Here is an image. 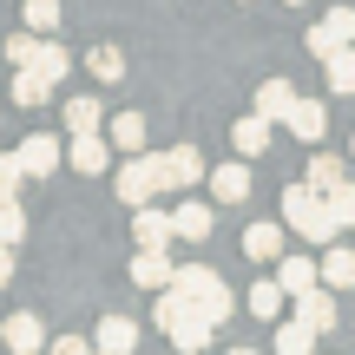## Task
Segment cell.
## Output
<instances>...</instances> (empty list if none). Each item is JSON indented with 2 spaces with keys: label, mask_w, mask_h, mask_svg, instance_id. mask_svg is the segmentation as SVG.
I'll use <instances>...</instances> for the list:
<instances>
[{
  "label": "cell",
  "mask_w": 355,
  "mask_h": 355,
  "mask_svg": "<svg viewBox=\"0 0 355 355\" xmlns=\"http://www.w3.org/2000/svg\"><path fill=\"white\" fill-rule=\"evenodd\" d=\"M283 224H290V230H296L303 243H336V237H343V224H336L329 198H322V191L309 184V178L283 191Z\"/></svg>",
  "instance_id": "cell-1"
},
{
  "label": "cell",
  "mask_w": 355,
  "mask_h": 355,
  "mask_svg": "<svg viewBox=\"0 0 355 355\" xmlns=\"http://www.w3.org/2000/svg\"><path fill=\"white\" fill-rule=\"evenodd\" d=\"M112 184L125 204H152L158 191H171V165H165V152H125V171Z\"/></svg>",
  "instance_id": "cell-2"
},
{
  "label": "cell",
  "mask_w": 355,
  "mask_h": 355,
  "mask_svg": "<svg viewBox=\"0 0 355 355\" xmlns=\"http://www.w3.org/2000/svg\"><path fill=\"white\" fill-rule=\"evenodd\" d=\"M316 60H329L336 46H355V7H329L316 26H309V40H303Z\"/></svg>",
  "instance_id": "cell-3"
},
{
  "label": "cell",
  "mask_w": 355,
  "mask_h": 355,
  "mask_svg": "<svg viewBox=\"0 0 355 355\" xmlns=\"http://www.w3.org/2000/svg\"><path fill=\"white\" fill-rule=\"evenodd\" d=\"M66 165L79 178H99L112 165V139H99V132H73V145H66Z\"/></svg>",
  "instance_id": "cell-4"
},
{
  "label": "cell",
  "mask_w": 355,
  "mask_h": 355,
  "mask_svg": "<svg viewBox=\"0 0 355 355\" xmlns=\"http://www.w3.org/2000/svg\"><path fill=\"white\" fill-rule=\"evenodd\" d=\"M171 277H178V263L165 257V243H139V257H132V283H139V290H165Z\"/></svg>",
  "instance_id": "cell-5"
},
{
  "label": "cell",
  "mask_w": 355,
  "mask_h": 355,
  "mask_svg": "<svg viewBox=\"0 0 355 355\" xmlns=\"http://www.w3.org/2000/svg\"><path fill=\"white\" fill-rule=\"evenodd\" d=\"M165 165H171V191H198V184H211V165H204L198 145H171Z\"/></svg>",
  "instance_id": "cell-6"
},
{
  "label": "cell",
  "mask_w": 355,
  "mask_h": 355,
  "mask_svg": "<svg viewBox=\"0 0 355 355\" xmlns=\"http://www.w3.org/2000/svg\"><path fill=\"white\" fill-rule=\"evenodd\" d=\"M270 125H277V119H263V112L250 105V112L230 125V145H237V158H263V152H270Z\"/></svg>",
  "instance_id": "cell-7"
},
{
  "label": "cell",
  "mask_w": 355,
  "mask_h": 355,
  "mask_svg": "<svg viewBox=\"0 0 355 355\" xmlns=\"http://www.w3.org/2000/svg\"><path fill=\"white\" fill-rule=\"evenodd\" d=\"M20 158H26V171L33 178H53L66 165V145L53 139V132H33V139H20Z\"/></svg>",
  "instance_id": "cell-8"
},
{
  "label": "cell",
  "mask_w": 355,
  "mask_h": 355,
  "mask_svg": "<svg viewBox=\"0 0 355 355\" xmlns=\"http://www.w3.org/2000/svg\"><path fill=\"white\" fill-rule=\"evenodd\" d=\"M283 125H290L303 145H322V132H329V105H322V99H296Z\"/></svg>",
  "instance_id": "cell-9"
},
{
  "label": "cell",
  "mask_w": 355,
  "mask_h": 355,
  "mask_svg": "<svg viewBox=\"0 0 355 355\" xmlns=\"http://www.w3.org/2000/svg\"><path fill=\"white\" fill-rule=\"evenodd\" d=\"M0 343H7L13 355H33L40 343H46V329H40V316H33V309H13V316L0 322Z\"/></svg>",
  "instance_id": "cell-10"
},
{
  "label": "cell",
  "mask_w": 355,
  "mask_h": 355,
  "mask_svg": "<svg viewBox=\"0 0 355 355\" xmlns=\"http://www.w3.org/2000/svg\"><path fill=\"white\" fill-rule=\"evenodd\" d=\"M296 316H303L309 329H322V336H329V329H336V290H329V283L303 290V296H296Z\"/></svg>",
  "instance_id": "cell-11"
},
{
  "label": "cell",
  "mask_w": 355,
  "mask_h": 355,
  "mask_svg": "<svg viewBox=\"0 0 355 355\" xmlns=\"http://www.w3.org/2000/svg\"><path fill=\"white\" fill-rule=\"evenodd\" d=\"M132 237L139 243H171L178 224H171V211H158V204H132Z\"/></svg>",
  "instance_id": "cell-12"
},
{
  "label": "cell",
  "mask_w": 355,
  "mask_h": 355,
  "mask_svg": "<svg viewBox=\"0 0 355 355\" xmlns=\"http://www.w3.org/2000/svg\"><path fill=\"white\" fill-rule=\"evenodd\" d=\"M92 349H105V355H132V349H139V322H132V316H105L99 329H92Z\"/></svg>",
  "instance_id": "cell-13"
},
{
  "label": "cell",
  "mask_w": 355,
  "mask_h": 355,
  "mask_svg": "<svg viewBox=\"0 0 355 355\" xmlns=\"http://www.w3.org/2000/svg\"><path fill=\"white\" fill-rule=\"evenodd\" d=\"M7 99H13V105H46V99H53V79L40 73V66H13Z\"/></svg>",
  "instance_id": "cell-14"
},
{
  "label": "cell",
  "mask_w": 355,
  "mask_h": 355,
  "mask_svg": "<svg viewBox=\"0 0 355 355\" xmlns=\"http://www.w3.org/2000/svg\"><path fill=\"white\" fill-rule=\"evenodd\" d=\"M283 230L290 224H250L243 230V257H250V263H277L283 257Z\"/></svg>",
  "instance_id": "cell-15"
},
{
  "label": "cell",
  "mask_w": 355,
  "mask_h": 355,
  "mask_svg": "<svg viewBox=\"0 0 355 355\" xmlns=\"http://www.w3.org/2000/svg\"><path fill=\"white\" fill-rule=\"evenodd\" d=\"M171 224H178V237H184V243H204L217 230V217H211V204L191 198V204H178V211H171Z\"/></svg>",
  "instance_id": "cell-16"
},
{
  "label": "cell",
  "mask_w": 355,
  "mask_h": 355,
  "mask_svg": "<svg viewBox=\"0 0 355 355\" xmlns=\"http://www.w3.org/2000/svg\"><path fill=\"white\" fill-rule=\"evenodd\" d=\"M277 277H283V290H290V296H303V290H316V283H322V263H316V257H277Z\"/></svg>",
  "instance_id": "cell-17"
},
{
  "label": "cell",
  "mask_w": 355,
  "mask_h": 355,
  "mask_svg": "<svg viewBox=\"0 0 355 355\" xmlns=\"http://www.w3.org/2000/svg\"><path fill=\"white\" fill-rule=\"evenodd\" d=\"M211 198H217V204H243V198H250V171H243V158L211 171Z\"/></svg>",
  "instance_id": "cell-18"
},
{
  "label": "cell",
  "mask_w": 355,
  "mask_h": 355,
  "mask_svg": "<svg viewBox=\"0 0 355 355\" xmlns=\"http://www.w3.org/2000/svg\"><path fill=\"white\" fill-rule=\"evenodd\" d=\"M191 309H198V303H191V296H184V290H178V283H165V290H158V303H152V322H158V329H165V336H171V329H178V322H184V316H191Z\"/></svg>",
  "instance_id": "cell-19"
},
{
  "label": "cell",
  "mask_w": 355,
  "mask_h": 355,
  "mask_svg": "<svg viewBox=\"0 0 355 355\" xmlns=\"http://www.w3.org/2000/svg\"><path fill=\"white\" fill-rule=\"evenodd\" d=\"M86 73L99 79V86H119V79H125V53H119L112 40H99V46L86 53Z\"/></svg>",
  "instance_id": "cell-20"
},
{
  "label": "cell",
  "mask_w": 355,
  "mask_h": 355,
  "mask_svg": "<svg viewBox=\"0 0 355 355\" xmlns=\"http://www.w3.org/2000/svg\"><path fill=\"white\" fill-rule=\"evenodd\" d=\"M290 105H296V86H290V79H263V86H257V112H263V119H277V125H283Z\"/></svg>",
  "instance_id": "cell-21"
},
{
  "label": "cell",
  "mask_w": 355,
  "mask_h": 355,
  "mask_svg": "<svg viewBox=\"0 0 355 355\" xmlns=\"http://www.w3.org/2000/svg\"><path fill=\"white\" fill-rule=\"evenodd\" d=\"M60 119H66V132H99V125H105V112H99L92 92H73V99L60 105Z\"/></svg>",
  "instance_id": "cell-22"
},
{
  "label": "cell",
  "mask_w": 355,
  "mask_h": 355,
  "mask_svg": "<svg viewBox=\"0 0 355 355\" xmlns=\"http://www.w3.org/2000/svg\"><path fill=\"white\" fill-rule=\"evenodd\" d=\"M322 283L329 290H349L355 283V250L349 243H322Z\"/></svg>",
  "instance_id": "cell-23"
},
{
  "label": "cell",
  "mask_w": 355,
  "mask_h": 355,
  "mask_svg": "<svg viewBox=\"0 0 355 355\" xmlns=\"http://www.w3.org/2000/svg\"><path fill=\"white\" fill-rule=\"evenodd\" d=\"M26 66H40V73H46V79H53V86H60V79H66V73H73V53H66V46H60V40H53V33H46V40H40V53H33V60H26Z\"/></svg>",
  "instance_id": "cell-24"
},
{
  "label": "cell",
  "mask_w": 355,
  "mask_h": 355,
  "mask_svg": "<svg viewBox=\"0 0 355 355\" xmlns=\"http://www.w3.org/2000/svg\"><path fill=\"white\" fill-rule=\"evenodd\" d=\"M105 132H112L119 152H145V112H119V119H105Z\"/></svg>",
  "instance_id": "cell-25"
},
{
  "label": "cell",
  "mask_w": 355,
  "mask_h": 355,
  "mask_svg": "<svg viewBox=\"0 0 355 355\" xmlns=\"http://www.w3.org/2000/svg\"><path fill=\"white\" fill-rule=\"evenodd\" d=\"M322 79H329V92H355V46H336L322 60Z\"/></svg>",
  "instance_id": "cell-26"
},
{
  "label": "cell",
  "mask_w": 355,
  "mask_h": 355,
  "mask_svg": "<svg viewBox=\"0 0 355 355\" xmlns=\"http://www.w3.org/2000/svg\"><path fill=\"white\" fill-rule=\"evenodd\" d=\"M60 13H66L60 0H20V20L33 26V33H60V26H66Z\"/></svg>",
  "instance_id": "cell-27"
},
{
  "label": "cell",
  "mask_w": 355,
  "mask_h": 355,
  "mask_svg": "<svg viewBox=\"0 0 355 355\" xmlns=\"http://www.w3.org/2000/svg\"><path fill=\"white\" fill-rule=\"evenodd\" d=\"M309 184H316V191H336V184H343V178H349V165H343V158H336V152H316V158H309Z\"/></svg>",
  "instance_id": "cell-28"
},
{
  "label": "cell",
  "mask_w": 355,
  "mask_h": 355,
  "mask_svg": "<svg viewBox=\"0 0 355 355\" xmlns=\"http://www.w3.org/2000/svg\"><path fill=\"white\" fill-rule=\"evenodd\" d=\"M316 336H322V329H309L303 316H290V322L277 329V349H283V355H309V349H316Z\"/></svg>",
  "instance_id": "cell-29"
},
{
  "label": "cell",
  "mask_w": 355,
  "mask_h": 355,
  "mask_svg": "<svg viewBox=\"0 0 355 355\" xmlns=\"http://www.w3.org/2000/svg\"><path fill=\"white\" fill-rule=\"evenodd\" d=\"M198 309H204V316H211V322H217V329H224V322H230V316H237V296H230V290H224V277H217V283H211V290H204V296H198Z\"/></svg>",
  "instance_id": "cell-30"
},
{
  "label": "cell",
  "mask_w": 355,
  "mask_h": 355,
  "mask_svg": "<svg viewBox=\"0 0 355 355\" xmlns=\"http://www.w3.org/2000/svg\"><path fill=\"white\" fill-rule=\"evenodd\" d=\"M283 296H290V290H283V277H270V283H250V316H277V309H283Z\"/></svg>",
  "instance_id": "cell-31"
},
{
  "label": "cell",
  "mask_w": 355,
  "mask_h": 355,
  "mask_svg": "<svg viewBox=\"0 0 355 355\" xmlns=\"http://www.w3.org/2000/svg\"><path fill=\"white\" fill-rule=\"evenodd\" d=\"M171 283H178V290L191 296V303H198V296H204V290H211V283H217V270H211V263H184V270H178V277H171Z\"/></svg>",
  "instance_id": "cell-32"
},
{
  "label": "cell",
  "mask_w": 355,
  "mask_h": 355,
  "mask_svg": "<svg viewBox=\"0 0 355 355\" xmlns=\"http://www.w3.org/2000/svg\"><path fill=\"white\" fill-rule=\"evenodd\" d=\"M26 178H33V171H26V158H20V152H0V198H13Z\"/></svg>",
  "instance_id": "cell-33"
},
{
  "label": "cell",
  "mask_w": 355,
  "mask_h": 355,
  "mask_svg": "<svg viewBox=\"0 0 355 355\" xmlns=\"http://www.w3.org/2000/svg\"><path fill=\"white\" fill-rule=\"evenodd\" d=\"M322 198H329V211H336V224H355V178H343V184H336V191H322Z\"/></svg>",
  "instance_id": "cell-34"
},
{
  "label": "cell",
  "mask_w": 355,
  "mask_h": 355,
  "mask_svg": "<svg viewBox=\"0 0 355 355\" xmlns=\"http://www.w3.org/2000/svg\"><path fill=\"white\" fill-rule=\"evenodd\" d=\"M26 237V211L13 198H0V243H20Z\"/></svg>",
  "instance_id": "cell-35"
},
{
  "label": "cell",
  "mask_w": 355,
  "mask_h": 355,
  "mask_svg": "<svg viewBox=\"0 0 355 355\" xmlns=\"http://www.w3.org/2000/svg\"><path fill=\"white\" fill-rule=\"evenodd\" d=\"M40 40H46V33H33V26H20V33L7 40V66H26V60L40 53Z\"/></svg>",
  "instance_id": "cell-36"
},
{
  "label": "cell",
  "mask_w": 355,
  "mask_h": 355,
  "mask_svg": "<svg viewBox=\"0 0 355 355\" xmlns=\"http://www.w3.org/2000/svg\"><path fill=\"white\" fill-rule=\"evenodd\" d=\"M13 283V243H0V290Z\"/></svg>",
  "instance_id": "cell-37"
},
{
  "label": "cell",
  "mask_w": 355,
  "mask_h": 355,
  "mask_svg": "<svg viewBox=\"0 0 355 355\" xmlns=\"http://www.w3.org/2000/svg\"><path fill=\"white\" fill-rule=\"evenodd\" d=\"M283 7H303V0H283Z\"/></svg>",
  "instance_id": "cell-38"
},
{
  "label": "cell",
  "mask_w": 355,
  "mask_h": 355,
  "mask_svg": "<svg viewBox=\"0 0 355 355\" xmlns=\"http://www.w3.org/2000/svg\"><path fill=\"white\" fill-rule=\"evenodd\" d=\"M243 7H250V0H243Z\"/></svg>",
  "instance_id": "cell-39"
},
{
  "label": "cell",
  "mask_w": 355,
  "mask_h": 355,
  "mask_svg": "<svg viewBox=\"0 0 355 355\" xmlns=\"http://www.w3.org/2000/svg\"><path fill=\"white\" fill-rule=\"evenodd\" d=\"M349 152H355V145H349Z\"/></svg>",
  "instance_id": "cell-40"
}]
</instances>
